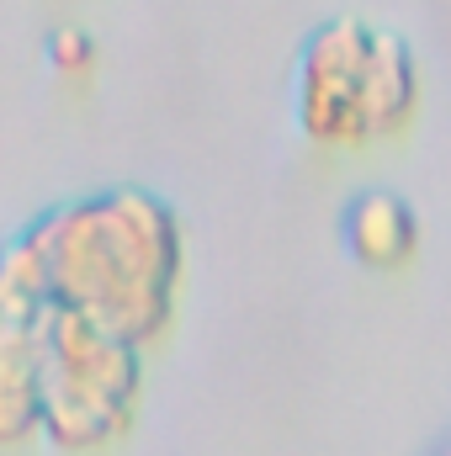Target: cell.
<instances>
[{"mask_svg": "<svg viewBox=\"0 0 451 456\" xmlns=\"http://www.w3.org/2000/svg\"><path fill=\"white\" fill-rule=\"evenodd\" d=\"M16 244L27 249L53 308L86 314L138 350L170 340L186 276V233L176 208L154 191L112 186L64 202L21 228Z\"/></svg>", "mask_w": 451, "mask_h": 456, "instance_id": "cell-1", "label": "cell"}, {"mask_svg": "<svg viewBox=\"0 0 451 456\" xmlns=\"http://www.w3.org/2000/svg\"><path fill=\"white\" fill-rule=\"evenodd\" d=\"M425 86L414 48L361 16H335L298 53V127L319 149H377L409 133Z\"/></svg>", "mask_w": 451, "mask_h": 456, "instance_id": "cell-2", "label": "cell"}, {"mask_svg": "<svg viewBox=\"0 0 451 456\" xmlns=\"http://www.w3.org/2000/svg\"><path fill=\"white\" fill-rule=\"evenodd\" d=\"M138 403L144 350L48 303L37 319V436L64 456H102L133 436Z\"/></svg>", "mask_w": 451, "mask_h": 456, "instance_id": "cell-3", "label": "cell"}, {"mask_svg": "<svg viewBox=\"0 0 451 456\" xmlns=\"http://www.w3.org/2000/svg\"><path fill=\"white\" fill-rule=\"evenodd\" d=\"M48 303L0 292V452L37 441V319Z\"/></svg>", "mask_w": 451, "mask_h": 456, "instance_id": "cell-4", "label": "cell"}, {"mask_svg": "<svg viewBox=\"0 0 451 456\" xmlns=\"http://www.w3.org/2000/svg\"><path fill=\"white\" fill-rule=\"evenodd\" d=\"M340 228H345V249L361 271L398 276L420 255V218L398 191H361L345 208Z\"/></svg>", "mask_w": 451, "mask_h": 456, "instance_id": "cell-5", "label": "cell"}, {"mask_svg": "<svg viewBox=\"0 0 451 456\" xmlns=\"http://www.w3.org/2000/svg\"><path fill=\"white\" fill-rule=\"evenodd\" d=\"M96 59H102V48H96V37H91L86 27H59V32L48 37V69H53L59 80H70V86L91 80V75H96Z\"/></svg>", "mask_w": 451, "mask_h": 456, "instance_id": "cell-6", "label": "cell"}, {"mask_svg": "<svg viewBox=\"0 0 451 456\" xmlns=\"http://www.w3.org/2000/svg\"><path fill=\"white\" fill-rule=\"evenodd\" d=\"M441 456H451V446H447V452H441Z\"/></svg>", "mask_w": 451, "mask_h": 456, "instance_id": "cell-7", "label": "cell"}]
</instances>
